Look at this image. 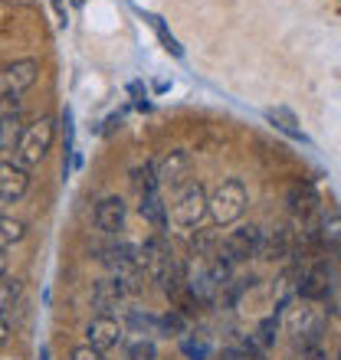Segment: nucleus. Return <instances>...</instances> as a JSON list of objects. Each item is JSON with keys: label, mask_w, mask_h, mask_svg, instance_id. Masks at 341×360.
Instances as JSON below:
<instances>
[{"label": "nucleus", "mask_w": 341, "mask_h": 360, "mask_svg": "<svg viewBox=\"0 0 341 360\" xmlns=\"http://www.w3.org/2000/svg\"><path fill=\"white\" fill-rule=\"evenodd\" d=\"M249 207V190L240 177L223 180L213 193H207V217L213 226H233Z\"/></svg>", "instance_id": "1"}, {"label": "nucleus", "mask_w": 341, "mask_h": 360, "mask_svg": "<svg viewBox=\"0 0 341 360\" xmlns=\"http://www.w3.org/2000/svg\"><path fill=\"white\" fill-rule=\"evenodd\" d=\"M53 138H56V122L49 118V115H43V118H37V122L23 124V134H20L17 141V164L23 167V171H30V167H37L43 158L49 154V148H53Z\"/></svg>", "instance_id": "2"}, {"label": "nucleus", "mask_w": 341, "mask_h": 360, "mask_svg": "<svg viewBox=\"0 0 341 360\" xmlns=\"http://www.w3.org/2000/svg\"><path fill=\"white\" fill-rule=\"evenodd\" d=\"M204 217H207V190H204V184H187L170 203L168 223L180 233H187V229L200 226Z\"/></svg>", "instance_id": "3"}, {"label": "nucleus", "mask_w": 341, "mask_h": 360, "mask_svg": "<svg viewBox=\"0 0 341 360\" xmlns=\"http://www.w3.org/2000/svg\"><path fill=\"white\" fill-rule=\"evenodd\" d=\"M138 266L142 272L151 278V282L168 285L170 278H178V262H174V252H170L168 239L158 233V236L144 239V246L138 249Z\"/></svg>", "instance_id": "4"}, {"label": "nucleus", "mask_w": 341, "mask_h": 360, "mask_svg": "<svg viewBox=\"0 0 341 360\" xmlns=\"http://www.w3.org/2000/svg\"><path fill=\"white\" fill-rule=\"evenodd\" d=\"M39 79V63L37 59H17L0 66V102H17L27 89L37 86Z\"/></svg>", "instance_id": "5"}, {"label": "nucleus", "mask_w": 341, "mask_h": 360, "mask_svg": "<svg viewBox=\"0 0 341 360\" xmlns=\"http://www.w3.org/2000/svg\"><path fill=\"white\" fill-rule=\"evenodd\" d=\"M259 249H263V226L243 223V226L230 229L227 236H223L220 256L227 259V262H247V259L259 256Z\"/></svg>", "instance_id": "6"}, {"label": "nucleus", "mask_w": 341, "mask_h": 360, "mask_svg": "<svg viewBox=\"0 0 341 360\" xmlns=\"http://www.w3.org/2000/svg\"><path fill=\"white\" fill-rule=\"evenodd\" d=\"M187 177H190V154L180 151V148L168 151L161 161L154 164V180L164 190H184L187 187Z\"/></svg>", "instance_id": "7"}, {"label": "nucleus", "mask_w": 341, "mask_h": 360, "mask_svg": "<svg viewBox=\"0 0 341 360\" xmlns=\"http://www.w3.org/2000/svg\"><path fill=\"white\" fill-rule=\"evenodd\" d=\"M85 338H89V347H95V351H112V347H118L125 338V328L118 318H112V314H95L92 321L85 324Z\"/></svg>", "instance_id": "8"}, {"label": "nucleus", "mask_w": 341, "mask_h": 360, "mask_svg": "<svg viewBox=\"0 0 341 360\" xmlns=\"http://www.w3.org/2000/svg\"><path fill=\"white\" fill-rule=\"evenodd\" d=\"M285 328H289V334H295V338H315V334L322 331V314H318L315 302L299 298L295 304H289V311H285Z\"/></svg>", "instance_id": "9"}, {"label": "nucleus", "mask_w": 341, "mask_h": 360, "mask_svg": "<svg viewBox=\"0 0 341 360\" xmlns=\"http://www.w3.org/2000/svg\"><path fill=\"white\" fill-rule=\"evenodd\" d=\"M27 190H30V171H23L17 161L0 164V207L20 200Z\"/></svg>", "instance_id": "10"}, {"label": "nucleus", "mask_w": 341, "mask_h": 360, "mask_svg": "<svg viewBox=\"0 0 341 360\" xmlns=\"http://www.w3.org/2000/svg\"><path fill=\"white\" fill-rule=\"evenodd\" d=\"M328 285H332V266H328V262H315V266L302 275V282H299V298H305V302H322L325 295H328Z\"/></svg>", "instance_id": "11"}, {"label": "nucleus", "mask_w": 341, "mask_h": 360, "mask_svg": "<svg viewBox=\"0 0 341 360\" xmlns=\"http://www.w3.org/2000/svg\"><path fill=\"white\" fill-rule=\"evenodd\" d=\"M125 200L122 197H105L95 207V226L102 229L105 236H115L118 229H125Z\"/></svg>", "instance_id": "12"}, {"label": "nucleus", "mask_w": 341, "mask_h": 360, "mask_svg": "<svg viewBox=\"0 0 341 360\" xmlns=\"http://www.w3.org/2000/svg\"><path fill=\"white\" fill-rule=\"evenodd\" d=\"M125 295H132V292L125 288V282L118 278V275H112V278H102V282L95 285L92 298H95V308H102V314H105L108 308H115V304H122Z\"/></svg>", "instance_id": "13"}, {"label": "nucleus", "mask_w": 341, "mask_h": 360, "mask_svg": "<svg viewBox=\"0 0 341 360\" xmlns=\"http://www.w3.org/2000/svg\"><path fill=\"white\" fill-rule=\"evenodd\" d=\"M142 203H138V210H142V217L151 223V226L164 229L168 226V207L161 203V193L154 190V193H144V197H138Z\"/></svg>", "instance_id": "14"}, {"label": "nucleus", "mask_w": 341, "mask_h": 360, "mask_svg": "<svg viewBox=\"0 0 341 360\" xmlns=\"http://www.w3.org/2000/svg\"><path fill=\"white\" fill-rule=\"evenodd\" d=\"M289 203H292V210L295 213H312L315 210V203H318V197H315V190L309 187V184H292L289 187Z\"/></svg>", "instance_id": "15"}, {"label": "nucleus", "mask_w": 341, "mask_h": 360, "mask_svg": "<svg viewBox=\"0 0 341 360\" xmlns=\"http://www.w3.org/2000/svg\"><path fill=\"white\" fill-rule=\"evenodd\" d=\"M289 246H292L289 229H275L273 236H266L263 233V249H259V252H266V259H283L285 252H289Z\"/></svg>", "instance_id": "16"}, {"label": "nucleus", "mask_w": 341, "mask_h": 360, "mask_svg": "<svg viewBox=\"0 0 341 360\" xmlns=\"http://www.w3.org/2000/svg\"><path fill=\"white\" fill-rule=\"evenodd\" d=\"M27 236V226L23 219H13V217H0V252H7L13 243Z\"/></svg>", "instance_id": "17"}, {"label": "nucleus", "mask_w": 341, "mask_h": 360, "mask_svg": "<svg viewBox=\"0 0 341 360\" xmlns=\"http://www.w3.org/2000/svg\"><path fill=\"white\" fill-rule=\"evenodd\" d=\"M180 351L187 360H210L213 351H210V341L207 338H200V334H184L180 338Z\"/></svg>", "instance_id": "18"}, {"label": "nucleus", "mask_w": 341, "mask_h": 360, "mask_svg": "<svg viewBox=\"0 0 341 360\" xmlns=\"http://www.w3.org/2000/svg\"><path fill=\"white\" fill-rule=\"evenodd\" d=\"M266 118L279 128V131H285L289 138H295V141H305V134H302V128H295V115L292 112H285V108H269L266 112Z\"/></svg>", "instance_id": "19"}, {"label": "nucleus", "mask_w": 341, "mask_h": 360, "mask_svg": "<svg viewBox=\"0 0 341 360\" xmlns=\"http://www.w3.org/2000/svg\"><path fill=\"white\" fill-rule=\"evenodd\" d=\"M20 292H23V282L20 278H0V318H4V311H10L13 304H17Z\"/></svg>", "instance_id": "20"}, {"label": "nucleus", "mask_w": 341, "mask_h": 360, "mask_svg": "<svg viewBox=\"0 0 341 360\" xmlns=\"http://www.w3.org/2000/svg\"><path fill=\"white\" fill-rule=\"evenodd\" d=\"M132 187L138 197H144V193H154L158 190V180H154V167L151 164H144V167H135L132 171Z\"/></svg>", "instance_id": "21"}, {"label": "nucleus", "mask_w": 341, "mask_h": 360, "mask_svg": "<svg viewBox=\"0 0 341 360\" xmlns=\"http://www.w3.org/2000/svg\"><path fill=\"white\" fill-rule=\"evenodd\" d=\"M158 357V347H154L151 338H138L135 344H128V360H154Z\"/></svg>", "instance_id": "22"}, {"label": "nucleus", "mask_w": 341, "mask_h": 360, "mask_svg": "<svg viewBox=\"0 0 341 360\" xmlns=\"http://www.w3.org/2000/svg\"><path fill=\"white\" fill-rule=\"evenodd\" d=\"M158 328H161L164 334H174V338H184V314L180 311H170V314H164V318H158Z\"/></svg>", "instance_id": "23"}, {"label": "nucleus", "mask_w": 341, "mask_h": 360, "mask_svg": "<svg viewBox=\"0 0 341 360\" xmlns=\"http://www.w3.org/2000/svg\"><path fill=\"white\" fill-rule=\"evenodd\" d=\"M256 341L263 344V347H269V344L275 341V318H266L263 324H259V338Z\"/></svg>", "instance_id": "24"}, {"label": "nucleus", "mask_w": 341, "mask_h": 360, "mask_svg": "<svg viewBox=\"0 0 341 360\" xmlns=\"http://www.w3.org/2000/svg\"><path fill=\"white\" fill-rule=\"evenodd\" d=\"M73 360H105V354L89 347V344H79L76 351H73Z\"/></svg>", "instance_id": "25"}, {"label": "nucleus", "mask_w": 341, "mask_h": 360, "mask_svg": "<svg viewBox=\"0 0 341 360\" xmlns=\"http://www.w3.org/2000/svg\"><path fill=\"white\" fill-rule=\"evenodd\" d=\"M305 360H325L322 347H318V344H312V347H309V351H305Z\"/></svg>", "instance_id": "26"}, {"label": "nucleus", "mask_w": 341, "mask_h": 360, "mask_svg": "<svg viewBox=\"0 0 341 360\" xmlns=\"http://www.w3.org/2000/svg\"><path fill=\"white\" fill-rule=\"evenodd\" d=\"M7 341H10V324L4 321V318H0V347H4Z\"/></svg>", "instance_id": "27"}, {"label": "nucleus", "mask_w": 341, "mask_h": 360, "mask_svg": "<svg viewBox=\"0 0 341 360\" xmlns=\"http://www.w3.org/2000/svg\"><path fill=\"white\" fill-rule=\"evenodd\" d=\"M4 275H7V256L0 252V278H4Z\"/></svg>", "instance_id": "28"}, {"label": "nucleus", "mask_w": 341, "mask_h": 360, "mask_svg": "<svg viewBox=\"0 0 341 360\" xmlns=\"http://www.w3.org/2000/svg\"><path fill=\"white\" fill-rule=\"evenodd\" d=\"M10 4H17V7H33L37 0H10Z\"/></svg>", "instance_id": "29"}, {"label": "nucleus", "mask_w": 341, "mask_h": 360, "mask_svg": "<svg viewBox=\"0 0 341 360\" xmlns=\"http://www.w3.org/2000/svg\"><path fill=\"white\" fill-rule=\"evenodd\" d=\"M338 308H341V292H338Z\"/></svg>", "instance_id": "30"}, {"label": "nucleus", "mask_w": 341, "mask_h": 360, "mask_svg": "<svg viewBox=\"0 0 341 360\" xmlns=\"http://www.w3.org/2000/svg\"><path fill=\"white\" fill-rule=\"evenodd\" d=\"M338 360H341V351H338Z\"/></svg>", "instance_id": "31"}, {"label": "nucleus", "mask_w": 341, "mask_h": 360, "mask_svg": "<svg viewBox=\"0 0 341 360\" xmlns=\"http://www.w3.org/2000/svg\"><path fill=\"white\" fill-rule=\"evenodd\" d=\"M76 4H82V0H76Z\"/></svg>", "instance_id": "32"}]
</instances>
